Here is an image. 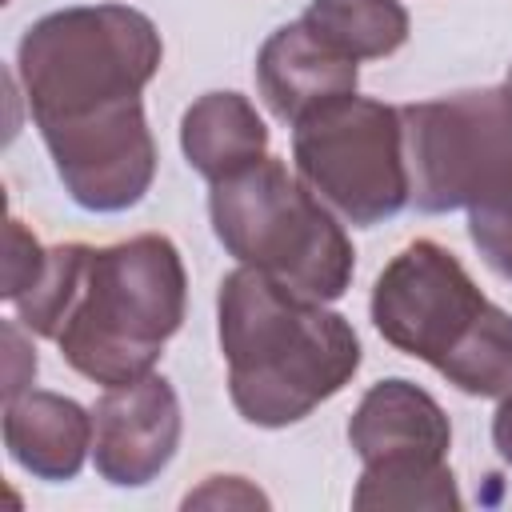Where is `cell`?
I'll return each instance as SVG.
<instances>
[{
	"instance_id": "6da1fadb",
	"label": "cell",
	"mask_w": 512,
	"mask_h": 512,
	"mask_svg": "<svg viewBox=\"0 0 512 512\" xmlns=\"http://www.w3.org/2000/svg\"><path fill=\"white\" fill-rule=\"evenodd\" d=\"M156 24L128 4L40 16L16 44V80L52 168L84 212H128L156 180L144 88L160 72Z\"/></svg>"
},
{
	"instance_id": "7a4b0ae2",
	"label": "cell",
	"mask_w": 512,
	"mask_h": 512,
	"mask_svg": "<svg viewBox=\"0 0 512 512\" xmlns=\"http://www.w3.org/2000/svg\"><path fill=\"white\" fill-rule=\"evenodd\" d=\"M216 336L228 400L256 428L300 424L360 368V336L348 316L244 264L220 280Z\"/></svg>"
},
{
	"instance_id": "3957f363",
	"label": "cell",
	"mask_w": 512,
	"mask_h": 512,
	"mask_svg": "<svg viewBox=\"0 0 512 512\" xmlns=\"http://www.w3.org/2000/svg\"><path fill=\"white\" fill-rule=\"evenodd\" d=\"M368 312L396 352L432 364L456 392L480 400L512 392V316L440 240L404 244L376 276Z\"/></svg>"
},
{
	"instance_id": "277c9868",
	"label": "cell",
	"mask_w": 512,
	"mask_h": 512,
	"mask_svg": "<svg viewBox=\"0 0 512 512\" xmlns=\"http://www.w3.org/2000/svg\"><path fill=\"white\" fill-rule=\"evenodd\" d=\"M184 308L188 272L168 236L140 232L104 248L88 244L56 348L72 372L116 388L156 368L164 344L184 324Z\"/></svg>"
},
{
	"instance_id": "5b68a950",
	"label": "cell",
	"mask_w": 512,
	"mask_h": 512,
	"mask_svg": "<svg viewBox=\"0 0 512 512\" xmlns=\"http://www.w3.org/2000/svg\"><path fill=\"white\" fill-rule=\"evenodd\" d=\"M208 220L236 264L256 268L292 292L328 304L352 284L356 248L344 224L300 172H288L276 156L208 184Z\"/></svg>"
},
{
	"instance_id": "8992f818",
	"label": "cell",
	"mask_w": 512,
	"mask_h": 512,
	"mask_svg": "<svg viewBox=\"0 0 512 512\" xmlns=\"http://www.w3.org/2000/svg\"><path fill=\"white\" fill-rule=\"evenodd\" d=\"M292 164L356 228L384 224L412 200L400 108L372 96H336L292 124Z\"/></svg>"
},
{
	"instance_id": "52a82bcc",
	"label": "cell",
	"mask_w": 512,
	"mask_h": 512,
	"mask_svg": "<svg viewBox=\"0 0 512 512\" xmlns=\"http://www.w3.org/2000/svg\"><path fill=\"white\" fill-rule=\"evenodd\" d=\"M412 208L468 212L512 188V96L468 88L400 108Z\"/></svg>"
},
{
	"instance_id": "ba28073f",
	"label": "cell",
	"mask_w": 512,
	"mask_h": 512,
	"mask_svg": "<svg viewBox=\"0 0 512 512\" xmlns=\"http://www.w3.org/2000/svg\"><path fill=\"white\" fill-rule=\"evenodd\" d=\"M348 444L364 472L352 488L356 508H460L448 468L452 424L432 392L404 376L372 384L352 420Z\"/></svg>"
},
{
	"instance_id": "9c48e42d",
	"label": "cell",
	"mask_w": 512,
	"mask_h": 512,
	"mask_svg": "<svg viewBox=\"0 0 512 512\" xmlns=\"http://www.w3.org/2000/svg\"><path fill=\"white\" fill-rule=\"evenodd\" d=\"M184 432L180 396L160 376L108 388L92 408V464L112 488L152 484L176 456Z\"/></svg>"
},
{
	"instance_id": "30bf717a",
	"label": "cell",
	"mask_w": 512,
	"mask_h": 512,
	"mask_svg": "<svg viewBox=\"0 0 512 512\" xmlns=\"http://www.w3.org/2000/svg\"><path fill=\"white\" fill-rule=\"evenodd\" d=\"M360 84L356 60L332 52L300 20L280 24L256 52V88L280 124H300L308 112L336 96H352Z\"/></svg>"
},
{
	"instance_id": "8fae6325",
	"label": "cell",
	"mask_w": 512,
	"mask_h": 512,
	"mask_svg": "<svg viewBox=\"0 0 512 512\" xmlns=\"http://www.w3.org/2000/svg\"><path fill=\"white\" fill-rule=\"evenodd\" d=\"M4 448L36 480H76L92 456V412L72 396L28 388L4 400Z\"/></svg>"
},
{
	"instance_id": "7c38bea8",
	"label": "cell",
	"mask_w": 512,
	"mask_h": 512,
	"mask_svg": "<svg viewBox=\"0 0 512 512\" xmlns=\"http://www.w3.org/2000/svg\"><path fill=\"white\" fill-rule=\"evenodd\" d=\"M180 152L208 184L268 156V124L240 92H204L180 116Z\"/></svg>"
},
{
	"instance_id": "4fadbf2b",
	"label": "cell",
	"mask_w": 512,
	"mask_h": 512,
	"mask_svg": "<svg viewBox=\"0 0 512 512\" xmlns=\"http://www.w3.org/2000/svg\"><path fill=\"white\" fill-rule=\"evenodd\" d=\"M300 24L356 64L400 52L412 28L400 0H308Z\"/></svg>"
},
{
	"instance_id": "5bb4252c",
	"label": "cell",
	"mask_w": 512,
	"mask_h": 512,
	"mask_svg": "<svg viewBox=\"0 0 512 512\" xmlns=\"http://www.w3.org/2000/svg\"><path fill=\"white\" fill-rule=\"evenodd\" d=\"M84 256H88V244L72 240V244H56L48 248V264L40 272V280L20 296L12 300L16 304V320L44 336V340H56V328L76 296V284H80V272H84Z\"/></svg>"
},
{
	"instance_id": "9a60e30c",
	"label": "cell",
	"mask_w": 512,
	"mask_h": 512,
	"mask_svg": "<svg viewBox=\"0 0 512 512\" xmlns=\"http://www.w3.org/2000/svg\"><path fill=\"white\" fill-rule=\"evenodd\" d=\"M468 236L484 256V264L496 276L512 280V188L500 192L496 200L468 208Z\"/></svg>"
},
{
	"instance_id": "2e32d148",
	"label": "cell",
	"mask_w": 512,
	"mask_h": 512,
	"mask_svg": "<svg viewBox=\"0 0 512 512\" xmlns=\"http://www.w3.org/2000/svg\"><path fill=\"white\" fill-rule=\"evenodd\" d=\"M48 264V248H40V240L24 228L20 216H8V228H4V288L0 296L12 304L20 300L44 272Z\"/></svg>"
},
{
	"instance_id": "e0dca14e",
	"label": "cell",
	"mask_w": 512,
	"mask_h": 512,
	"mask_svg": "<svg viewBox=\"0 0 512 512\" xmlns=\"http://www.w3.org/2000/svg\"><path fill=\"white\" fill-rule=\"evenodd\" d=\"M184 508H268V496L244 476H208L196 492L184 496Z\"/></svg>"
},
{
	"instance_id": "ac0fdd59",
	"label": "cell",
	"mask_w": 512,
	"mask_h": 512,
	"mask_svg": "<svg viewBox=\"0 0 512 512\" xmlns=\"http://www.w3.org/2000/svg\"><path fill=\"white\" fill-rule=\"evenodd\" d=\"M20 320H8L4 324V344H8V376H4V400H12V396H20V392H28L32 388V376H36V352L24 344V336H20V328H16Z\"/></svg>"
},
{
	"instance_id": "d6986e66",
	"label": "cell",
	"mask_w": 512,
	"mask_h": 512,
	"mask_svg": "<svg viewBox=\"0 0 512 512\" xmlns=\"http://www.w3.org/2000/svg\"><path fill=\"white\" fill-rule=\"evenodd\" d=\"M492 444H496L500 460L512 468V392L500 396V404H496V416H492Z\"/></svg>"
},
{
	"instance_id": "ffe728a7",
	"label": "cell",
	"mask_w": 512,
	"mask_h": 512,
	"mask_svg": "<svg viewBox=\"0 0 512 512\" xmlns=\"http://www.w3.org/2000/svg\"><path fill=\"white\" fill-rule=\"evenodd\" d=\"M504 92L512 96V64H508V80H504Z\"/></svg>"
}]
</instances>
